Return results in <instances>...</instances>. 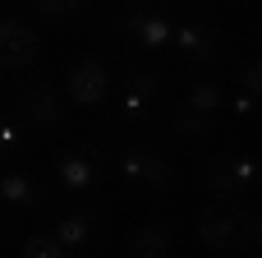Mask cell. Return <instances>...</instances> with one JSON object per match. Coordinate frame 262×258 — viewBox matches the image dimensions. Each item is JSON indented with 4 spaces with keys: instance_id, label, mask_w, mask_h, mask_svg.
I'll return each instance as SVG.
<instances>
[{
    "instance_id": "obj_18",
    "label": "cell",
    "mask_w": 262,
    "mask_h": 258,
    "mask_svg": "<svg viewBox=\"0 0 262 258\" xmlns=\"http://www.w3.org/2000/svg\"><path fill=\"white\" fill-rule=\"evenodd\" d=\"M239 83H244V92H249V97L258 102V97H262V60H253V65H249V69L239 74Z\"/></svg>"
},
{
    "instance_id": "obj_19",
    "label": "cell",
    "mask_w": 262,
    "mask_h": 258,
    "mask_svg": "<svg viewBox=\"0 0 262 258\" xmlns=\"http://www.w3.org/2000/svg\"><path fill=\"white\" fill-rule=\"evenodd\" d=\"M23 143H18V129L14 125H0V157H18Z\"/></svg>"
},
{
    "instance_id": "obj_15",
    "label": "cell",
    "mask_w": 262,
    "mask_h": 258,
    "mask_svg": "<svg viewBox=\"0 0 262 258\" xmlns=\"http://www.w3.org/2000/svg\"><path fill=\"white\" fill-rule=\"evenodd\" d=\"M23 254L28 258H64L69 245H64L60 235H28V240H23Z\"/></svg>"
},
{
    "instance_id": "obj_16",
    "label": "cell",
    "mask_w": 262,
    "mask_h": 258,
    "mask_svg": "<svg viewBox=\"0 0 262 258\" xmlns=\"http://www.w3.org/2000/svg\"><path fill=\"white\" fill-rule=\"evenodd\" d=\"M189 106H198V111L216 115V111L226 106V92H221L216 83H193V88H189Z\"/></svg>"
},
{
    "instance_id": "obj_22",
    "label": "cell",
    "mask_w": 262,
    "mask_h": 258,
    "mask_svg": "<svg viewBox=\"0 0 262 258\" xmlns=\"http://www.w3.org/2000/svg\"><path fill=\"white\" fill-rule=\"evenodd\" d=\"M0 240H5V235H0Z\"/></svg>"
},
{
    "instance_id": "obj_1",
    "label": "cell",
    "mask_w": 262,
    "mask_h": 258,
    "mask_svg": "<svg viewBox=\"0 0 262 258\" xmlns=\"http://www.w3.org/2000/svg\"><path fill=\"white\" fill-rule=\"evenodd\" d=\"M249 235H253V212L239 199H230V194H221L216 203H207L198 212V240L207 249H216V254L249 249Z\"/></svg>"
},
{
    "instance_id": "obj_4",
    "label": "cell",
    "mask_w": 262,
    "mask_h": 258,
    "mask_svg": "<svg viewBox=\"0 0 262 258\" xmlns=\"http://www.w3.org/2000/svg\"><path fill=\"white\" fill-rule=\"evenodd\" d=\"M106 92H111V74H106V65L97 55H88V60H78L69 69V97L78 106H101Z\"/></svg>"
},
{
    "instance_id": "obj_17",
    "label": "cell",
    "mask_w": 262,
    "mask_h": 258,
    "mask_svg": "<svg viewBox=\"0 0 262 258\" xmlns=\"http://www.w3.org/2000/svg\"><path fill=\"white\" fill-rule=\"evenodd\" d=\"M32 5H37L46 18H60V23H64V18H78V14L88 9V0H32Z\"/></svg>"
},
{
    "instance_id": "obj_12",
    "label": "cell",
    "mask_w": 262,
    "mask_h": 258,
    "mask_svg": "<svg viewBox=\"0 0 262 258\" xmlns=\"http://www.w3.org/2000/svg\"><path fill=\"white\" fill-rule=\"evenodd\" d=\"M175 42H180L189 55H198V60H216V55H221V42H216L207 28H193V23H189V28H180V32H175Z\"/></svg>"
},
{
    "instance_id": "obj_2",
    "label": "cell",
    "mask_w": 262,
    "mask_h": 258,
    "mask_svg": "<svg viewBox=\"0 0 262 258\" xmlns=\"http://www.w3.org/2000/svg\"><path fill=\"white\" fill-rule=\"evenodd\" d=\"M258 175H262L258 162L235 157V152H216V157L203 162V185H207L212 194H239V189L258 185Z\"/></svg>"
},
{
    "instance_id": "obj_5",
    "label": "cell",
    "mask_w": 262,
    "mask_h": 258,
    "mask_svg": "<svg viewBox=\"0 0 262 258\" xmlns=\"http://www.w3.org/2000/svg\"><path fill=\"white\" fill-rule=\"evenodd\" d=\"M37 60V37L23 18H0V69H28Z\"/></svg>"
},
{
    "instance_id": "obj_14",
    "label": "cell",
    "mask_w": 262,
    "mask_h": 258,
    "mask_svg": "<svg viewBox=\"0 0 262 258\" xmlns=\"http://www.w3.org/2000/svg\"><path fill=\"white\" fill-rule=\"evenodd\" d=\"M55 235H60L69 249H74V245H88V240H92V217H88V212H74V217H64V222L55 226Z\"/></svg>"
},
{
    "instance_id": "obj_8",
    "label": "cell",
    "mask_w": 262,
    "mask_h": 258,
    "mask_svg": "<svg viewBox=\"0 0 262 258\" xmlns=\"http://www.w3.org/2000/svg\"><path fill=\"white\" fill-rule=\"evenodd\" d=\"M170 249H175V235L166 226H138L124 240V254H134V258H166Z\"/></svg>"
},
{
    "instance_id": "obj_21",
    "label": "cell",
    "mask_w": 262,
    "mask_h": 258,
    "mask_svg": "<svg viewBox=\"0 0 262 258\" xmlns=\"http://www.w3.org/2000/svg\"><path fill=\"white\" fill-rule=\"evenodd\" d=\"M235 111H239V115H249V111H253V97H249V92H239V97H235Z\"/></svg>"
},
{
    "instance_id": "obj_13",
    "label": "cell",
    "mask_w": 262,
    "mask_h": 258,
    "mask_svg": "<svg viewBox=\"0 0 262 258\" xmlns=\"http://www.w3.org/2000/svg\"><path fill=\"white\" fill-rule=\"evenodd\" d=\"M170 125H175V134H180V138H207V134H212V115H207V111H198V106H189V102L175 111V120H170Z\"/></svg>"
},
{
    "instance_id": "obj_11",
    "label": "cell",
    "mask_w": 262,
    "mask_h": 258,
    "mask_svg": "<svg viewBox=\"0 0 262 258\" xmlns=\"http://www.w3.org/2000/svg\"><path fill=\"white\" fill-rule=\"evenodd\" d=\"M0 199H5V203H14V208H41V203H46L41 185L23 180V175H5V180H0Z\"/></svg>"
},
{
    "instance_id": "obj_3",
    "label": "cell",
    "mask_w": 262,
    "mask_h": 258,
    "mask_svg": "<svg viewBox=\"0 0 262 258\" xmlns=\"http://www.w3.org/2000/svg\"><path fill=\"white\" fill-rule=\"evenodd\" d=\"M120 171H124L129 185H143V189H152V194L170 189V180H175V166H170L161 152H152V148H129L124 162H120Z\"/></svg>"
},
{
    "instance_id": "obj_9",
    "label": "cell",
    "mask_w": 262,
    "mask_h": 258,
    "mask_svg": "<svg viewBox=\"0 0 262 258\" xmlns=\"http://www.w3.org/2000/svg\"><path fill=\"white\" fill-rule=\"evenodd\" d=\"M55 175H60V185H64V189H78V194L97 185V166H92L88 157H78V152L60 157V162H55Z\"/></svg>"
},
{
    "instance_id": "obj_10",
    "label": "cell",
    "mask_w": 262,
    "mask_h": 258,
    "mask_svg": "<svg viewBox=\"0 0 262 258\" xmlns=\"http://www.w3.org/2000/svg\"><path fill=\"white\" fill-rule=\"evenodd\" d=\"M157 88H161V78H157V74L134 69V83H129V92H124V115H143V111H147V102L157 97Z\"/></svg>"
},
{
    "instance_id": "obj_20",
    "label": "cell",
    "mask_w": 262,
    "mask_h": 258,
    "mask_svg": "<svg viewBox=\"0 0 262 258\" xmlns=\"http://www.w3.org/2000/svg\"><path fill=\"white\" fill-rule=\"evenodd\" d=\"M249 245L262 254V217H253V235H249Z\"/></svg>"
},
{
    "instance_id": "obj_6",
    "label": "cell",
    "mask_w": 262,
    "mask_h": 258,
    "mask_svg": "<svg viewBox=\"0 0 262 258\" xmlns=\"http://www.w3.org/2000/svg\"><path fill=\"white\" fill-rule=\"evenodd\" d=\"M18 111L32 120V125H60V92L41 78V83H28L18 92Z\"/></svg>"
},
{
    "instance_id": "obj_7",
    "label": "cell",
    "mask_w": 262,
    "mask_h": 258,
    "mask_svg": "<svg viewBox=\"0 0 262 258\" xmlns=\"http://www.w3.org/2000/svg\"><path fill=\"white\" fill-rule=\"evenodd\" d=\"M120 32H124V37H138V42H147V46H161V42L175 37V28H170L161 14H147V9L124 14V18H120Z\"/></svg>"
}]
</instances>
